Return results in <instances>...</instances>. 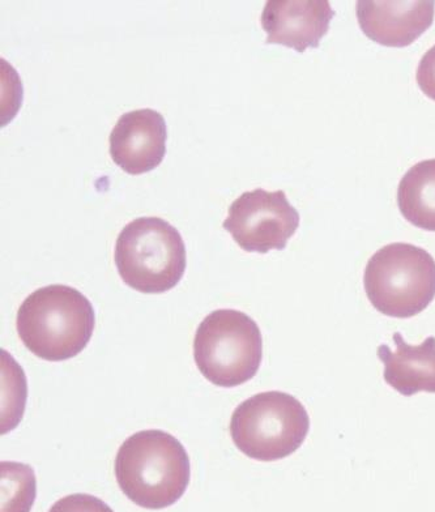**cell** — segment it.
Here are the masks:
<instances>
[{
	"label": "cell",
	"instance_id": "cell-1",
	"mask_svg": "<svg viewBox=\"0 0 435 512\" xmlns=\"http://www.w3.org/2000/svg\"><path fill=\"white\" fill-rule=\"evenodd\" d=\"M114 472L119 488L135 505L162 510L178 502L189 488L190 456L172 434L143 430L119 447Z\"/></svg>",
	"mask_w": 435,
	"mask_h": 512
},
{
	"label": "cell",
	"instance_id": "cell-2",
	"mask_svg": "<svg viewBox=\"0 0 435 512\" xmlns=\"http://www.w3.org/2000/svg\"><path fill=\"white\" fill-rule=\"evenodd\" d=\"M96 313L91 301L68 285L34 290L17 311L21 341L37 357L49 362L70 360L92 339Z\"/></svg>",
	"mask_w": 435,
	"mask_h": 512
},
{
	"label": "cell",
	"instance_id": "cell-3",
	"mask_svg": "<svg viewBox=\"0 0 435 512\" xmlns=\"http://www.w3.org/2000/svg\"><path fill=\"white\" fill-rule=\"evenodd\" d=\"M114 262L119 276L132 289L148 294L165 293L185 275V241L168 220L136 217L118 234Z\"/></svg>",
	"mask_w": 435,
	"mask_h": 512
},
{
	"label": "cell",
	"instance_id": "cell-4",
	"mask_svg": "<svg viewBox=\"0 0 435 512\" xmlns=\"http://www.w3.org/2000/svg\"><path fill=\"white\" fill-rule=\"evenodd\" d=\"M371 305L387 317H416L435 298V260L411 243L396 242L371 256L364 275Z\"/></svg>",
	"mask_w": 435,
	"mask_h": 512
},
{
	"label": "cell",
	"instance_id": "cell-5",
	"mask_svg": "<svg viewBox=\"0 0 435 512\" xmlns=\"http://www.w3.org/2000/svg\"><path fill=\"white\" fill-rule=\"evenodd\" d=\"M194 358L207 381L225 388L241 386L257 375L262 364V332L242 311H212L196 330Z\"/></svg>",
	"mask_w": 435,
	"mask_h": 512
},
{
	"label": "cell",
	"instance_id": "cell-6",
	"mask_svg": "<svg viewBox=\"0 0 435 512\" xmlns=\"http://www.w3.org/2000/svg\"><path fill=\"white\" fill-rule=\"evenodd\" d=\"M309 429L310 418L301 401L280 391L251 396L230 420L234 445L259 462L288 458L305 442Z\"/></svg>",
	"mask_w": 435,
	"mask_h": 512
},
{
	"label": "cell",
	"instance_id": "cell-7",
	"mask_svg": "<svg viewBox=\"0 0 435 512\" xmlns=\"http://www.w3.org/2000/svg\"><path fill=\"white\" fill-rule=\"evenodd\" d=\"M223 226L241 249L267 254L285 249L300 226V213L283 190L254 189L230 204Z\"/></svg>",
	"mask_w": 435,
	"mask_h": 512
},
{
	"label": "cell",
	"instance_id": "cell-8",
	"mask_svg": "<svg viewBox=\"0 0 435 512\" xmlns=\"http://www.w3.org/2000/svg\"><path fill=\"white\" fill-rule=\"evenodd\" d=\"M166 140L164 115L151 108L131 110L118 118L110 132V155L127 173H147L164 160Z\"/></svg>",
	"mask_w": 435,
	"mask_h": 512
},
{
	"label": "cell",
	"instance_id": "cell-9",
	"mask_svg": "<svg viewBox=\"0 0 435 512\" xmlns=\"http://www.w3.org/2000/svg\"><path fill=\"white\" fill-rule=\"evenodd\" d=\"M335 11L327 0H268L260 23L266 44H280L304 53L318 48L330 29Z\"/></svg>",
	"mask_w": 435,
	"mask_h": 512
},
{
	"label": "cell",
	"instance_id": "cell-10",
	"mask_svg": "<svg viewBox=\"0 0 435 512\" xmlns=\"http://www.w3.org/2000/svg\"><path fill=\"white\" fill-rule=\"evenodd\" d=\"M356 15L361 31L370 40L388 48H405L432 27L435 2L358 0Z\"/></svg>",
	"mask_w": 435,
	"mask_h": 512
},
{
	"label": "cell",
	"instance_id": "cell-11",
	"mask_svg": "<svg viewBox=\"0 0 435 512\" xmlns=\"http://www.w3.org/2000/svg\"><path fill=\"white\" fill-rule=\"evenodd\" d=\"M395 351L388 345L378 347L379 360L385 365V381L403 396L419 392L435 394V337H426L420 345H409L402 334L394 335Z\"/></svg>",
	"mask_w": 435,
	"mask_h": 512
},
{
	"label": "cell",
	"instance_id": "cell-12",
	"mask_svg": "<svg viewBox=\"0 0 435 512\" xmlns=\"http://www.w3.org/2000/svg\"><path fill=\"white\" fill-rule=\"evenodd\" d=\"M398 206L408 223L435 232V159L417 162L404 174Z\"/></svg>",
	"mask_w": 435,
	"mask_h": 512
},
{
	"label": "cell",
	"instance_id": "cell-13",
	"mask_svg": "<svg viewBox=\"0 0 435 512\" xmlns=\"http://www.w3.org/2000/svg\"><path fill=\"white\" fill-rule=\"evenodd\" d=\"M2 463V512H29L36 497V479L29 465Z\"/></svg>",
	"mask_w": 435,
	"mask_h": 512
},
{
	"label": "cell",
	"instance_id": "cell-14",
	"mask_svg": "<svg viewBox=\"0 0 435 512\" xmlns=\"http://www.w3.org/2000/svg\"><path fill=\"white\" fill-rule=\"evenodd\" d=\"M49 512H114L100 498L91 494H71L59 499Z\"/></svg>",
	"mask_w": 435,
	"mask_h": 512
},
{
	"label": "cell",
	"instance_id": "cell-15",
	"mask_svg": "<svg viewBox=\"0 0 435 512\" xmlns=\"http://www.w3.org/2000/svg\"><path fill=\"white\" fill-rule=\"evenodd\" d=\"M416 79L424 95L435 101V45L421 58Z\"/></svg>",
	"mask_w": 435,
	"mask_h": 512
}]
</instances>
